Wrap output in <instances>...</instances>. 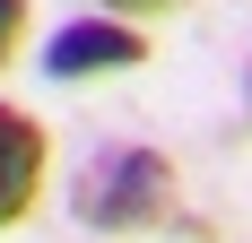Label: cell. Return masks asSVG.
<instances>
[{"mask_svg": "<svg viewBox=\"0 0 252 243\" xmlns=\"http://www.w3.org/2000/svg\"><path fill=\"white\" fill-rule=\"evenodd\" d=\"M174 209H183V174L148 139H113L70 174V217L87 235H157L174 226Z\"/></svg>", "mask_w": 252, "mask_h": 243, "instance_id": "6da1fadb", "label": "cell"}, {"mask_svg": "<svg viewBox=\"0 0 252 243\" xmlns=\"http://www.w3.org/2000/svg\"><path fill=\"white\" fill-rule=\"evenodd\" d=\"M148 52H157L148 26L87 9V18H70V26H52V35H44L35 70H44L52 87H87V78H130V70H148Z\"/></svg>", "mask_w": 252, "mask_h": 243, "instance_id": "7a4b0ae2", "label": "cell"}, {"mask_svg": "<svg viewBox=\"0 0 252 243\" xmlns=\"http://www.w3.org/2000/svg\"><path fill=\"white\" fill-rule=\"evenodd\" d=\"M52 191V130L0 96V235H18Z\"/></svg>", "mask_w": 252, "mask_h": 243, "instance_id": "3957f363", "label": "cell"}, {"mask_svg": "<svg viewBox=\"0 0 252 243\" xmlns=\"http://www.w3.org/2000/svg\"><path fill=\"white\" fill-rule=\"evenodd\" d=\"M26 44H35V0H0V70L26 61Z\"/></svg>", "mask_w": 252, "mask_h": 243, "instance_id": "277c9868", "label": "cell"}, {"mask_svg": "<svg viewBox=\"0 0 252 243\" xmlns=\"http://www.w3.org/2000/svg\"><path fill=\"white\" fill-rule=\"evenodd\" d=\"M87 9H104V18H130V26H148V18H183L191 0H87Z\"/></svg>", "mask_w": 252, "mask_h": 243, "instance_id": "5b68a950", "label": "cell"}]
</instances>
